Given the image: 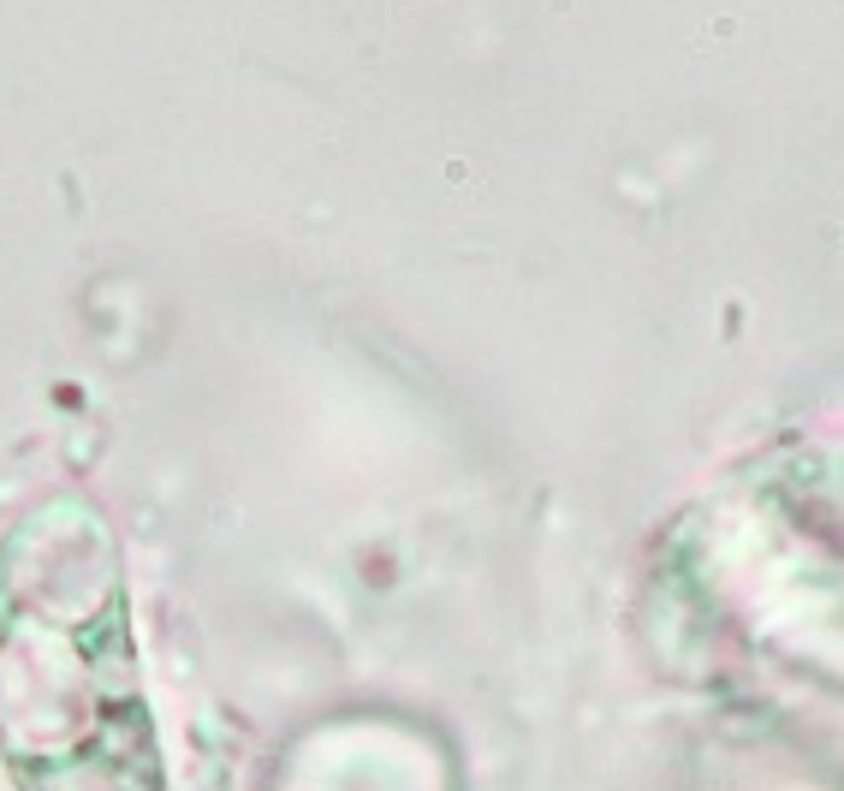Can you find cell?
Wrapping results in <instances>:
<instances>
[{"label":"cell","instance_id":"cell-1","mask_svg":"<svg viewBox=\"0 0 844 791\" xmlns=\"http://www.w3.org/2000/svg\"><path fill=\"white\" fill-rule=\"evenodd\" d=\"M0 762L19 791H167L125 583L95 530L0 560Z\"/></svg>","mask_w":844,"mask_h":791}]
</instances>
